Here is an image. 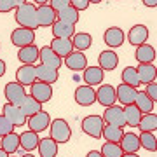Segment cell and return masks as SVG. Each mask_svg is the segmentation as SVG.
<instances>
[{
    "instance_id": "6da1fadb",
    "label": "cell",
    "mask_w": 157,
    "mask_h": 157,
    "mask_svg": "<svg viewBox=\"0 0 157 157\" xmlns=\"http://www.w3.org/2000/svg\"><path fill=\"white\" fill-rule=\"evenodd\" d=\"M16 21L19 23V26L33 30V32L40 28L39 23H37V7L33 4H28V2L16 9Z\"/></svg>"
},
{
    "instance_id": "7a4b0ae2",
    "label": "cell",
    "mask_w": 157,
    "mask_h": 157,
    "mask_svg": "<svg viewBox=\"0 0 157 157\" xmlns=\"http://www.w3.org/2000/svg\"><path fill=\"white\" fill-rule=\"evenodd\" d=\"M72 136V129L65 119H54L51 122V138L56 143H67Z\"/></svg>"
},
{
    "instance_id": "3957f363",
    "label": "cell",
    "mask_w": 157,
    "mask_h": 157,
    "mask_svg": "<svg viewBox=\"0 0 157 157\" xmlns=\"http://www.w3.org/2000/svg\"><path fill=\"white\" fill-rule=\"evenodd\" d=\"M4 94H6L7 103H11V105H16V107H21L23 100L26 98L25 87H23L19 82H9V84H6Z\"/></svg>"
},
{
    "instance_id": "277c9868",
    "label": "cell",
    "mask_w": 157,
    "mask_h": 157,
    "mask_svg": "<svg viewBox=\"0 0 157 157\" xmlns=\"http://www.w3.org/2000/svg\"><path fill=\"white\" fill-rule=\"evenodd\" d=\"M105 121L100 115H87L82 121V131L86 135L93 136V138H101V131H103Z\"/></svg>"
},
{
    "instance_id": "5b68a950",
    "label": "cell",
    "mask_w": 157,
    "mask_h": 157,
    "mask_svg": "<svg viewBox=\"0 0 157 157\" xmlns=\"http://www.w3.org/2000/svg\"><path fill=\"white\" fill-rule=\"evenodd\" d=\"M11 42L16 47H19V49L21 47H26V45H32V44H35V32L19 26V28H16L11 33Z\"/></svg>"
},
{
    "instance_id": "8992f818",
    "label": "cell",
    "mask_w": 157,
    "mask_h": 157,
    "mask_svg": "<svg viewBox=\"0 0 157 157\" xmlns=\"http://www.w3.org/2000/svg\"><path fill=\"white\" fill-rule=\"evenodd\" d=\"M30 96L33 100H37L39 103H45L52 98V87H51V84L35 80L33 84L30 86Z\"/></svg>"
},
{
    "instance_id": "52a82bcc",
    "label": "cell",
    "mask_w": 157,
    "mask_h": 157,
    "mask_svg": "<svg viewBox=\"0 0 157 157\" xmlns=\"http://www.w3.org/2000/svg\"><path fill=\"white\" fill-rule=\"evenodd\" d=\"M26 124L30 126V131H33V133H42V131H45L47 126L51 124V117H49L47 112L40 110V112L33 113L32 117L26 119Z\"/></svg>"
},
{
    "instance_id": "ba28073f",
    "label": "cell",
    "mask_w": 157,
    "mask_h": 157,
    "mask_svg": "<svg viewBox=\"0 0 157 157\" xmlns=\"http://www.w3.org/2000/svg\"><path fill=\"white\" fill-rule=\"evenodd\" d=\"M96 101L100 103L101 107H112V105H115V101H117L115 87L110 84L100 86V89L96 91Z\"/></svg>"
},
{
    "instance_id": "9c48e42d",
    "label": "cell",
    "mask_w": 157,
    "mask_h": 157,
    "mask_svg": "<svg viewBox=\"0 0 157 157\" xmlns=\"http://www.w3.org/2000/svg\"><path fill=\"white\" fill-rule=\"evenodd\" d=\"M75 101L80 107H91L96 101V91L93 89V86H80L75 91Z\"/></svg>"
},
{
    "instance_id": "30bf717a",
    "label": "cell",
    "mask_w": 157,
    "mask_h": 157,
    "mask_svg": "<svg viewBox=\"0 0 157 157\" xmlns=\"http://www.w3.org/2000/svg\"><path fill=\"white\" fill-rule=\"evenodd\" d=\"M103 121H105L107 124H112V126H119V128H124V126H126V121H124V112H122V108L117 107V105H112V107L105 108Z\"/></svg>"
},
{
    "instance_id": "8fae6325",
    "label": "cell",
    "mask_w": 157,
    "mask_h": 157,
    "mask_svg": "<svg viewBox=\"0 0 157 157\" xmlns=\"http://www.w3.org/2000/svg\"><path fill=\"white\" fill-rule=\"evenodd\" d=\"M2 115H6L9 121L12 122V126L16 128V126H25L26 124V115L23 113V110L16 105H11V103H6L4 105V113Z\"/></svg>"
},
{
    "instance_id": "7c38bea8",
    "label": "cell",
    "mask_w": 157,
    "mask_h": 157,
    "mask_svg": "<svg viewBox=\"0 0 157 157\" xmlns=\"http://www.w3.org/2000/svg\"><path fill=\"white\" fill-rule=\"evenodd\" d=\"M58 19L56 16V11L52 9L51 6H40L37 7V23H39V26H52V23Z\"/></svg>"
},
{
    "instance_id": "4fadbf2b",
    "label": "cell",
    "mask_w": 157,
    "mask_h": 157,
    "mask_svg": "<svg viewBox=\"0 0 157 157\" xmlns=\"http://www.w3.org/2000/svg\"><path fill=\"white\" fill-rule=\"evenodd\" d=\"M65 65H67L70 70H73V72H78V70L87 68V58L84 56L82 51H72V52L65 58Z\"/></svg>"
},
{
    "instance_id": "5bb4252c",
    "label": "cell",
    "mask_w": 157,
    "mask_h": 157,
    "mask_svg": "<svg viewBox=\"0 0 157 157\" xmlns=\"http://www.w3.org/2000/svg\"><path fill=\"white\" fill-rule=\"evenodd\" d=\"M39 59L42 61V65L54 68V70H58V68L61 67V58L58 56L51 47H47V45L42 47V49H39Z\"/></svg>"
},
{
    "instance_id": "9a60e30c",
    "label": "cell",
    "mask_w": 157,
    "mask_h": 157,
    "mask_svg": "<svg viewBox=\"0 0 157 157\" xmlns=\"http://www.w3.org/2000/svg\"><path fill=\"white\" fill-rule=\"evenodd\" d=\"M136 93H138V91H136L135 87L124 84V82L121 86H117V89H115V96H117L119 103H121V105H124V107H126V105H133V103H135Z\"/></svg>"
},
{
    "instance_id": "2e32d148",
    "label": "cell",
    "mask_w": 157,
    "mask_h": 157,
    "mask_svg": "<svg viewBox=\"0 0 157 157\" xmlns=\"http://www.w3.org/2000/svg\"><path fill=\"white\" fill-rule=\"evenodd\" d=\"M147 39H148V30H147L145 25H135L133 28L129 30V33H128V40H129V44L131 45H141V44H145Z\"/></svg>"
},
{
    "instance_id": "e0dca14e",
    "label": "cell",
    "mask_w": 157,
    "mask_h": 157,
    "mask_svg": "<svg viewBox=\"0 0 157 157\" xmlns=\"http://www.w3.org/2000/svg\"><path fill=\"white\" fill-rule=\"evenodd\" d=\"M16 82H19L21 86H32L37 80V73H35L33 65H23L19 67V70L16 72Z\"/></svg>"
},
{
    "instance_id": "ac0fdd59",
    "label": "cell",
    "mask_w": 157,
    "mask_h": 157,
    "mask_svg": "<svg viewBox=\"0 0 157 157\" xmlns=\"http://www.w3.org/2000/svg\"><path fill=\"white\" fill-rule=\"evenodd\" d=\"M51 49L56 52L59 58H67L70 52L73 51V44H72V37L70 39H52V42H51L49 45Z\"/></svg>"
},
{
    "instance_id": "d6986e66",
    "label": "cell",
    "mask_w": 157,
    "mask_h": 157,
    "mask_svg": "<svg viewBox=\"0 0 157 157\" xmlns=\"http://www.w3.org/2000/svg\"><path fill=\"white\" fill-rule=\"evenodd\" d=\"M73 33H75V25L59 21V19L52 23V35L56 39H70V37H73Z\"/></svg>"
},
{
    "instance_id": "ffe728a7",
    "label": "cell",
    "mask_w": 157,
    "mask_h": 157,
    "mask_svg": "<svg viewBox=\"0 0 157 157\" xmlns=\"http://www.w3.org/2000/svg\"><path fill=\"white\" fill-rule=\"evenodd\" d=\"M98 65H100V68L103 72H105V70H113V68H117V65H119L117 52H115V51H103L100 56H98Z\"/></svg>"
},
{
    "instance_id": "44dd1931",
    "label": "cell",
    "mask_w": 157,
    "mask_h": 157,
    "mask_svg": "<svg viewBox=\"0 0 157 157\" xmlns=\"http://www.w3.org/2000/svg\"><path fill=\"white\" fill-rule=\"evenodd\" d=\"M122 112H124L126 126H129V128H138V124H140L143 113L138 110V107H136L135 103H133V105H126V107L122 108Z\"/></svg>"
},
{
    "instance_id": "7402d4cb",
    "label": "cell",
    "mask_w": 157,
    "mask_h": 157,
    "mask_svg": "<svg viewBox=\"0 0 157 157\" xmlns=\"http://www.w3.org/2000/svg\"><path fill=\"white\" fill-rule=\"evenodd\" d=\"M136 73H138L140 84H148V82H152V80H155L157 70H155L154 65H150V63H140L138 68H136Z\"/></svg>"
},
{
    "instance_id": "603a6c76",
    "label": "cell",
    "mask_w": 157,
    "mask_h": 157,
    "mask_svg": "<svg viewBox=\"0 0 157 157\" xmlns=\"http://www.w3.org/2000/svg\"><path fill=\"white\" fill-rule=\"evenodd\" d=\"M103 39H105V44L108 47H121L124 44V32L117 26H112L105 32Z\"/></svg>"
},
{
    "instance_id": "cb8c5ba5",
    "label": "cell",
    "mask_w": 157,
    "mask_h": 157,
    "mask_svg": "<svg viewBox=\"0 0 157 157\" xmlns=\"http://www.w3.org/2000/svg\"><path fill=\"white\" fill-rule=\"evenodd\" d=\"M17 58L23 65H35V61L39 59V49L35 47V44L21 47L17 51Z\"/></svg>"
},
{
    "instance_id": "d4e9b609",
    "label": "cell",
    "mask_w": 157,
    "mask_h": 157,
    "mask_svg": "<svg viewBox=\"0 0 157 157\" xmlns=\"http://www.w3.org/2000/svg\"><path fill=\"white\" fill-rule=\"evenodd\" d=\"M119 145H121L122 152H138L141 148L140 138H138V135H135V133H124L121 141H119Z\"/></svg>"
},
{
    "instance_id": "484cf974",
    "label": "cell",
    "mask_w": 157,
    "mask_h": 157,
    "mask_svg": "<svg viewBox=\"0 0 157 157\" xmlns=\"http://www.w3.org/2000/svg\"><path fill=\"white\" fill-rule=\"evenodd\" d=\"M35 73H37V80L45 82V84H52V82L58 80V70H54L51 67H45V65L35 67Z\"/></svg>"
},
{
    "instance_id": "4316f807",
    "label": "cell",
    "mask_w": 157,
    "mask_h": 157,
    "mask_svg": "<svg viewBox=\"0 0 157 157\" xmlns=\"http://www.w3.org/2000/svg\"><path fill=\"white\" fill-rule=\"evenodd\" d=\"M135 58H136L138 63H152L155 59V49L148 44H141V45L136 47Z\"/></svg>"
},
{
    "instance_id": "83f0119b",
    "label": "cell",
    "mask_w": 157,
    "mask_h": 157,
    "mask_svg": "<svg viewBox=\"0 0 157 157\" xmlns=\"http://www.w3.org/2000/svg\"><path fill=\"white\" fill-rule=\"evenodd\" d=\"M37 148H39L40 157H56V154H58V143L52 138H42V140H39Z\"/></svg>"
},
{
    "instance_id": "f1b7e54d",
    "label": "cell",
    "mask_w": 157,
    "mask_h": 157,
    "mask_svg": "<svg viewBox=\"0 0 157 157\" xmlns=\"http://www.w3.org/2000/svg\"><path fill=\"white\" fill-rule=\"evenodd\" d=\"M39 140H40L39 135L33 133V131H25V133L19 135V145H21L23 150H26V152H32L33 148H37Z\"/></svg>"
},
{
    "instance_id": "f546056e",
    "label": "cell",
    "mask_w": 157,
    "mask_h": 157,
    "mask_svg": "<svg viewBox=\"0 0 157 157\" xmlns=\"http://www.w3.org/2000/svg\"><path fill=\"white\" fill-rule=\"evenodd\" d=\"M86 84L87 86H96V84H101L103 80V70L100 67H89V68H84V77Z\"/></svg>"
},
{
    "instance_id": "4dcf8cb0",
    "label": "cell",
    "mask_w": 157,
    "mask_h": 157,
    "mask_svg": "<svg viewBox=\"0 0 157 157\" xmlns=\"http://www.w3.org/2000/svg\"><path fill=\"white\" fill-rule=\"evenodd\" d=\"M135 105L138 107V110H140L141 113H150L152 110H154V107H155V103L145 94V91H138V93H136Z\"/></svg>"
},
{
    "instance_id": "1f68e13d",
    "label": "cell",
    "mask_w": 157,
    "mask_h": 157,
    "mask_svg": "<svg viewBox=\"0 0 157 157\" xmlns=\"http://www.w3.org/2000/svg\"><path fill=\"white\" fill-rule=\"evenodd\" d=\"M101 135L107 141H112V143H119L121 138H122L124 131L122 128H119V126H112V124H105L103 126V131H101Z\"/></svg>"
},
{
    "instance_id": "d6a6232c",
    "label": "cell",
    "mask_w": 157,
    "mask_h": 157,
    "mask_svg": "<svg viewBox=\"0 0 157 157\" xmlns=\"http://www.w3.org/2000/svg\"><path fill=\"white\" fill-rule=\"evenodd\" d=\"M7 154H14V152L19 148V135H16L14 131H11L9 135L2 136V147Z\"/></svg>"
},
{
    "instance_id": "836d02e7",
    "label": "cell",
    "mask_w": 157,
    "mask_h": 157,
    "mask_svg": "<svg viewBox=\"0 0 157 157\" xmlns=\"http://www.w3.org/2000/svg\"><path fill=\"white\" fill-rule=\"evenodd\" d=\"M19 108L23 110V113H25L26 117H32L33 113H37V112L42 110V103H39V101L33 100L30 94H26V98L23 100V103H21V107Z\"/></svg>"
},
{
    "instance_id": "e575fe53",
    "label": "cell",
    "mask_w": 157,
    "mask_h": 157,
    "mask_svg": "<svg viewBox=\"0 0 157 157\" xmlns=\"http://www.w3.org/2000/svg\"><path fill=\"white\" fill-rule=\"evenodd\" d=\"M72 44L77 51H86L93 44V37L86 32H80V33H75V37H72Z\"/></svg>"
},
{
    "instance_id": "d590c367",
    "label": "cell",
    "mask_w": 157,
    "mask_h": 157,
    "mask_svg": "<svg viewBox=\"0 0 157 157\" xmlns=\"http://www.w3.org/2000/svg\"><path fill=\"white\" fill-rule=\"evenodd\" d=\"M138 128L141 131H145V133H155L157 129V115L155 113H145V115H141V121L138 124Z\"/></svg>"
},
{
    "instance_id": "8d00e7d4",
    "label": "cell",
    "mask_w": 157,
    "mask_h": 157,
    "mask_svg": "<svg viewBox=\"0 0 157 157\" xmlns=\"http://www.w3.org/2000/svg\"><path fill=\"white\" fill-rule=\"evenodd\" d=\"M124 84L131 86V87H138L140 86V80H138V73H136V68L135 67H126L122 70V75H121Z\"/></svg>"
},
{
    "instance_id": "74e56055",
    "label": "cell",
    "mask_w": 157,
    "mask_h": 157,
    "mask_svg": "<svg viewBox=\"0 0 157 157\" xmlns=\"http://www.w3.org/2000/svg\"><path fill=\"white\" fill-rule=\"evenodd\" d=\"M56 16L59 21H65V23H70V25H75L78 21V11L75 7L68 6L67 9H63V11L56 12Z\"/></svg>"
},
{
    "instance_id": "f35d334b",
    "label": "cell",
    "mask_w": 157,
    "mask_h": 157,
    "mask_svg": "<svg viewBox=\"0 0 157 157\" xmlns=\"http://www.w3.org/2000/svg\"><path fill=\"white\" fill-rule=\"evenodd\" d=\"M124 152L121 148L119 143H112V141H107L105 145L101 147V155L103 157H121Z\"/></svg>"
},
{
    "instance_id": "ab89813d",
    "label": "cell",
    "mask_w": 157,
    "mask_h": 157,
    "mask_svg": "<svg viewBox=\"0 0 157 157\" xmlns=\"http://www.w3.org/2000/svg\"><path fill=\"white\" fill-rule=\"evenodd\" d=\"M140 138V147L147 148V150L154 152L155 150V145H157V140H155V135L154 133H145V131H141V135L138 136Z\"/></svg>"
},
{
    "instance_id": "60d3db41",
    "label": "cell",
    "mask_w": 157,
    "mask_h": 157,
    "mask_svg": "<svg viewBox=\"0 0 157 157\" xmlns=\"http://www.w3.org/2000/svg\"><path fill=\"white\" fill-rule=\"evenodd\" d=\"M11 131H14L12 122L6 117V115H0V138H2V136H6V135H9Z\"/></svg>"
},
{
    "instance_id": "b9f144b4",
    "label": "cell",
    "mask_w": 157,
    "mask_h": 157,
    "mask_svg": "<svg viewBox=\"0 0 157 157\" xmlns=\"http://www.w3.org/2000/svg\"><path fill=\"white\" fill-rule=\"evenodd\" d=\"M145 94L148 96V98H150L154 103L157 101V84H155V80H152V82H148V84H147Z\"/></svg>"
},
{
    "instance_id": "7bdbcfd3",
    "label": "cell",
    "mask_w": 157,
    "mask_h": 157,
    "mask_svg": "<svg viewBox=\"0 0 157 157\" xmlns=\"http://www.w3.org/2000/svg\"><path fill=\"white\" fill-rule=\"evenodd\" d=\"M49 2H51L49 6L52 7L56 12L63 11V9H67L68 6H72V4H70V0H49Z\"/></svg>"
},
{
    "instance_id": "ee69618b",
    "label": "cell",
    "mask_w": 157,
    "mask_h": 157,
    "mask_svg": "<svg viewBox=\"0 0 157 157\" xmlns=\"http://www.w3.org/2000/svg\"><path fill=\"white\" fill-rule=\"evenodd\" d=\"M70 4H72V7H75L77 11H84V9L89 7V2H87V0H70Z\"/></svg>"
},
{
    "instance_id": "f6af8a7d",
    "label": "cell",
    "mask_w": 157,
    "mask_h": 157,
    "mask_svg": "<svg viewBox=\"0 0 157 157\" xmlns=\"http://www.w3.org/2000/svg\"><path fill=\"white\" fill-rule=\"evenodd\" d=\"M12 9H16L12 0H0V12H9Z\"/></svg>"
},
{
    "instance_id": "bcb514c9",
    "label": "cell",
    "mask_w": 157,
    "mask_h": 157,
    "mask_svg": "<svg viewBox=\"0 0 157 157\" xmlns=\"http://www.w3.org/2000/svg\"><path fill=\"white\" fill-rule=\"evenodd\" d=\"M147 7H157V0H141Z\"/></svg>"
},
{
    "instance_id": "7dc6e473",
    "label": "cell",
    "mask_w": 157,
    "mask_h": 157,
    "mask_svg": "<svg viewBox=\"0 0 157 157\" xmlns=\"http://www.w3.org/2000/svg\"><path fill=\"white\" fill-rule=\"evenodd\" d=\"M86 157H103V155H101V152H98V150H91Z\"/></svg>"
},
{
    "instance_id": "c3c4849f",
    "label": "cell",
    "mask_w": 157,
    "mask_h": 157,
    "mask_svg": "<svg viewBox=\"0 0 157 157\" xmlns=\"http://www.w3.org/2000/svg\"><path fill=\"white\" fill-rule=\"evenodd\" d=\"M12 4H14V7L17 9V7H21L23 4H26V0H12Z\"/></svg>"
},
{
    "instance_id": "681fc988",
    "label": "cell",
    "mask_w": 157,
    "mask_h": 157,
    "mask_svg": "<svg viewBox=\"0 0 157 157\" xmlns=\"http://www.w3.org/2000/svg\"><path fill=\"white\" fill-rule=\"evenodd\" d=\"M121 157H140V155H138L136 152H124V154H122Z\"/></svg>"
},
{
    "instance_id": "f907efd6",
    "label": "cell",
    "mask_w": 157,
    "mask_h": 157,
    "mask_svg": "<svg viewBox=\"0 0 157 157\" xmlns=\"http://www.w3.org/2000/svg\"><path fill=\"white\" fill-rule=\"evenodd\" d=\"M4 73H6V61H2V59H0V77H2Z\"/></svg>"
},
{
    "instance_id": "816d5d0a",
    "label": "cell",
    "mask_w": 157,
    "mask_h": 157,
    "mask_svg": "<svg viewBox=\"0 0 157 157\" xmlns=\"http://www.w3.org/2000/svg\"><path fill=\"white\" fill-rule=\"evenodd\" d=\"M0 157H9V154H7L4 148H0Z\"/></svg>"
},
{
    "instance_id": "f5cc1de1",
    "label": "cell",
    "mask_w": 157,
    "mask_h": 157,
    "mask_svg": "<svg viewBox=\"0 0 157 157\" xmlns=\"http://www.w3.org/2000/svg\"><path fill=\"white\" fill-rule=\"evenodd\" d=\"M35 2H37V4H40V6H45V4H47L49 0H35Z\"/></svg>"
},
{
    "instance_id": "db71d44e",
    "label": "cell",
    "mask_w": 157,
    "mask_h": 157,
    "mask_svg": "<svg viewBox=\"0 0 157 157\" xmlns=\"http://www.w3.org/2000/svg\"><path fill=\"white\" fill-rule=\"evenodd\" d=\"M87 2H89V4H100L101 0H87Z\"/></svg>"
},
{
    "instance_id": "11a10c76",
    "label": "cell",
    "mask_w": 157,
    "mask_h": 157,
    "mask_svg": "<svg viewBox=\"0 0 157 157\" xmlns=\"http://www.w3.org/2000/svg\"><path fill=\"white\" fill-rule=\"evenodd\" d=\"M23 157H35V155H32V154H25Z\"/></svg>"
}]
</instances>
